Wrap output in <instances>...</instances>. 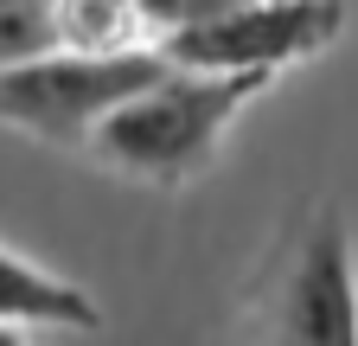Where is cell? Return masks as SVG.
I'll return each mask as SVG.
<instances>
[{
    "instance_id": "ba28073f",
    "label": "cell",
    "mask_w": 358,
    "mask_h": 346,
    "mask_svg": "<svg viewBox=\"0 0 358 346\" xmlns=\"http://www.w3.org/2000/svg\"><path fill=\"white\" fill-rule=\"evenodd\" d=\"M237 7H250V0H134V13H141L154 46H166V39H179V32H199V26L237 13Z\"/></svg>"
},
{
    "instance_id": "7a4b0ae2",
    "label": "cell",
    "mask_w": 358,
    "mask_h": 346,
    "mask_svg": "<svg viewBox=\"0 0 358 346\" xmlns=\"http://www.w3.org/2000/svg\"><path fill=\"white\" fill-rule=\"evenodd\" d=\"M173 58L160 46L134 52H45L32 64L0 71V128L38 135L52 148H90V135L148 83H160Z\"/></svg>"
},
{
    "instance_id": "8992f818",
    "label": "cell",
    "mask_w": 358,
    "mask_h": 346,
    "mask_svg": "<svg viewBox=\"0 0 358 346\" xmlns=\"http://www.w3.org/2000/svg\"><path fill=\"white\" fill-rule=\"evenodd\" d=\"M141 39L134 0H58V52H134Z\"/></svg>"
},
{
    "instance_id": "277c9868",
    "label": "cell",
    "mask_w": 358,
    "mask_h": 346,
    "mask_svg": "<svg viewBox=\"0 0 358 346\" xmlns=\"http://www.w3.org/2000/svg\"><path fill=\"white\" fill-rule=\"evenodd\" d=\"M345 32V0H250L199 32L166 39V58L179 71H262L275 77L294 58L327 52Z\"/></svg>"
},
{
    "instance_id": "9c48e42d",
    "label": "cell",
    "mask_w": 358,
    "mask_h": 346,
    "mask_svg": "<svg viewBox=\"0 0 358 346\" xmlns=\"http://www.w3.org/2000/svg\"><path fill=\"white\" fill-rule=\"evenodd\" d=\"M0 346H26V333H20V327H7V321H0Z\"/></svg>"
},
{
    "instance_id": "5b68a950",
    "label": "cell",
    "mask_w": 358,
    "mask_h": 346,
    "mask_svg": "<svg viewBox=\"0 0 358 346\" xmlns=\"http://www.w3.org/2000/svg\"><path fill=\"white\" fill-rule=\"evenodd\" d=\"M0 321L7 327H71V333H90V327H103V308L77 282L26 263V256H13V250H0Z\"/></svg>"
},
{
    "instance_id": "6da1fadb",
    "label": "cell",
    "mask_w": 358,
    "mask_h": 346,
    "mask_svg": "<svg viewBox=\"0 0 358 346\" xmlns=\"http://www.w3.org/2000/svg\"><path fill=\"white\" fill-rule=\"evenodd\" d=\"M262 83H268L262 71H179L173 64L160 83L128 97L90 135V154L148 186H186L211 167L224 128L243 116V103Z\"/></svg>"
},
{
    "instance_id": "3957f363",
    "label": "cell",
    "mask_w": 358,
    "mask_h": 346,
    "mask_svg": "<svg viewBox=\"0 0 358 346\" xmlns=\"http://www.w3.org/2000/svg\"><path fill=\"white\" fill-rule=\"evenodd\" d=\"M262 346H358V270L339 212H307L256 301Z\"/></svg>"
},
{
    "instance_id": "52a82bcc",
    "label": "cell",
    "mask_w": 358,
    "mask_h": 346,
    "mask_svg": "<svg viewBox=\"0 0 358 346\" xmlns=\"http://www.w3.org/2000/svg\"><path fill=\"white\" fill-rule=\"evenodd\" d=\"M58 52V0H0V71Z\"/></svg>"
}]
</instances>
